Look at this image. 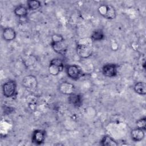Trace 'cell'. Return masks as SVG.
I'll return each mask as SVG.
<instances>
[{"label":"cell","mask_w":146,"mask_h":146,"mask_svg":"<svg viewBox=\"0 0 146 146\" xmlns=\"http://www.w3.org/2000/svg\"><path fill=\"white\" fill-rule=\"evenodd\" d=\"M93 41L90 38H84L77 43L76 50L78 56L82 59H87L91 57L94 52Z\"/></svg>","instance_id":"obj_1"},{"label":"cell","mask_w":146,"mask_h":146,"mask_svg":"<svg viewBox=\"0 0 146 146\" xmlns=\"http://www.w3.org/2000/svg\"><path fill=\"white\" fill-rule=\"evenodd\" d=\"M67 75L74 80H77L84 75V72L80 66L77 64H68L65 66Z\"/></svg>","instance_id":"obj_2"},{"label":"cell","mask_w":146,"mask_h":146,"mask_svg":"<svg viewBox=\"0 0 146 146\" xmlns=\"http://www.w3.org/2000/svg\"><path fill=\"white\" fill-rule=\"evenodd\" d=\"M65 66L63 60L59 58L52 59L48 64V70L50 75L52 76H57L63 71Z\"/></svg>","instance_id":"obj_3"},{"label":"cell","mask_w":146,"mask_h":146,"mask_svg":"<svg viewBox=\"0 0 146 146\" xmlns=\"http://www.w3.org/2000/svg\"><path fill=\"white\" fill-rule=\"evenodd\" d=\"M98 13L107 19L112 20L116 17V11L112 5H101L98 9Z\"/></svg>","instance_id":"obj_4"},{"label":"cell","mask_w":146,"mask_h":146,"mask_svg":"<svg viewBox=\"0 0 146 146\" xmlns=\"http://www.w3.org/2000/svg\"><path fill=\"white\" fill-rule=\"evenodd\" d=\"M2 93L7 98H13L17 94V83L14 80H10L2 85Z\"/></svg>","instance_id":"obj_5"},{"label":"cell","mask_w":146,"mask_h":146,"mask_svg":"<svg viewBox=\"0 0 146 146\" xmlns=\"http://www.w3.org/2000/svg\"><path fill=\"white\" fill-rule=\"evenodd\" d=\"M118 67L119 65L116 63H107L102 67V72L106 77H115L117 74Z\"/></svg>","instance_id":"obj_6"},{"label":"cell","mask_w":146,"mask_h":146,"mask_svg":"<svg viewBox=\"0 0 146 146\" xmlns=\"http://www.w3.org/2000/svg\"><path fill=\"white\" fill-rule=\"evenodd\" d=\"M38 80L33 75H27L22 80V85L25 88L30 90H34L38 87Z\"/></svg>","instance_id":"obj_7"},{"label":"cell","mask_w":146,"mask_h":146,"mask_svg":"<svg viewBox=\"0 0 146 146\" xmlns=\"http://www.w3.org/2000/svg\"><path fill=\"white\" fill-rule=\"evenodd\" d=\"M46 136V132L43 129H35L31 135V141L35 145H41L44 143Z\"/></svg>","instance_id":"obj_8"},{"label":"cell","mask_w":146,"mask_h":146,"mask_svg":"<svg viewBox=\"0 0 146 146\" xmlns=\"http://www.w3.org/2000/svg\"><path fill=\"white\" fill-rule=\"evenodd\" d=\"M51 46L56 53L61 55H65L68 50V44L65 40L57 42H51Z\"/></svg>","instance_id":"obj_9"},{"label":"cell","mask_w":146,"mask_h":146,"mask_svg":"<svg viewBox=\"0 0 146 146\" xmlns=\"http://www.w3.org/2000/svg\"><path fill=\"white\" fill-rule=\"evenodd\" d=\"M58 90L60 93L65 95H70L75 92V86L68 82H62L58 86Z\"/></svg>","instance_id":"obj_10"},{"label":"cell","mask_w":146,"mask_h":146,"mask_svg":"<svg viewBox=\"0 0 146 146\" xmlns=\"http://www.w3.org/2000/svg\"><path fill=\"white\" fill-rule=\"evenodd\" d=\"M83 96L82 95L77 93H73L68 97V102L70 104L74 107H80L83 104Z\"/></svg>","instance_id":"obj_11"},{"label":"cell","mask_w":146,"mask_h":146,"mask_svg":"<svg viewBox=\"0 0 146 146\" xmlns=\"http://www.w3.org/2000/svg\"><path fill=\"white\" fill-rule=\"evenodd\" d=\"M17 33L15 30L11 27H6L2 31V38L6 42H10L16 38Z\"/></svg>","instance_id":"obj_12"},{"label":"cell","mask_w":146,"mask_h":146,"mask_svg":"<svg viewBox=\"0 0 146 146\" xmlns=\"http://www.w3.org/2000/svg\"><path fill=\"white\" fill-rule=\"evenodd\" d=\"M130 135L131 139L133 141L139 142L144 139L145 137V131L136 127L131 130Z\"/></svg>","instance_id":"obj_13"},{"label":"cell","mask_w":146,"mask_h":146,"mask_svg":"<svg viewBox=\"0 0 146 146\" xmlns=\"http://www.w3.org/2000/svg\"><path fill=\"white\" fill-rule=\"evenodd\" d=\"M14 13L20 18H26L28 15V8L23 5H19L14 8Z\"/></svg>","instance_id":"obj_14"},{"label":"cell","mask_w":146,"mask_h":146,"mask_svg":"<svg viewBox=\"0 0 146 146\" xmlns=\"http://www.w3.org/2000/svg\"><path fill=\"white\" fill-rule=\"evenodd\" d=\"M100 144L102 146H116L119 143L111 136L106 135L100 140Z\"/></svg>","instance_id":"obj_15"},{"label":"cell","mask_w":146,"mask_h":146,"mask_svg":"<svg viewBox=\"0 0 146 146\" xmlns=\"http://www.w3.org/2000/svg\"><path fill=\"white\" fill-rule=\"evenodd\" d=\"M134 91L139 95H145L146 94V84L144 82H137L133 86Z\"/></svg>","instance_id":"obj_16"},{"label":"cell","mask_w":146,"mask_h":146,"mask_svg":"<svg viewBox=\"0 0 146 146\" xmlns=\"http://www.w3.org/2000/svg\"><path fill=\"white\" fill-rule=\"evenodd\" d=\"M104 38V33L102 29H96L93 31L90 36V38L93 42L102 40Z\"/></svg>","instance_id":"obj_17"},{"label":"cell","mask_w":146,"mask_h":146,"mask_svg":"<svg viewBox=\"0 0 146 146\" xmlns=\"http://www.w3.org/2000/svg\"><path fill=\"white\" fill-rule=\"evenodd\" d=\"M41 2L38 0H29L27 1V7L30 10H37L41 7Z\"/></svg>","instance_id":"obj_18"},{"label":"cell","mask_w":146,"mask_h":146,"mask_svg":"<svg viewBox=\"0 0 146 146\" xmlns=\"http://www.w3.org/2000/svg\"><path fill=\"white\" fill-rule=\"evenodd\" d=\"M136 125L137 128H141L144 131L146 130V117H142L136 121Z\"/></svg>","instance_id":"obj_19"},{"label":"cell","mask_w":146,"mask_h":146,"mask_svg":"<svg viewBox=\"0 0 146 146\" xmlns=\"http://www.w3.org/2000/svg\"><path fill=\"white\" fill-rule=\"evenodd\" d=\"M64 40L63 36L59 34H54L51 36V42H57Z\"/></svg>","instance_id":"obj_20"},{"label":"cell","mask_w":146,"mask_h":146,"mask_svg":"<svg viewBox=\"0 0 146 146\" xmlns=\"http://www.w3.org/2000/svg\"><path fill=\"white\" fill-rule=\"evenodd\" d=\"M14 108L10 107H6V108H5V113H7V114H10L12 112L14 111Z\"/></svg>","instance_id":"obj_21"}]
</instances>
